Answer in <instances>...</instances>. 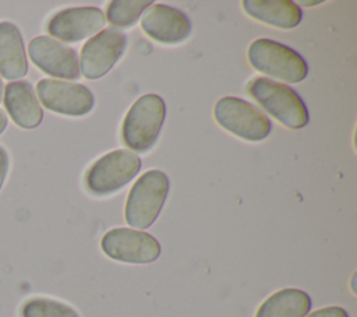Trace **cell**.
Returning a JSON list of instances; mask_svg holds the SVG:
<instances>
[{
    "label": "cell",
    "mask_w": 357,
    "mask_h": 317,
    "mask_svg": "<svg viewBox=\"0 0 357 317\" xmlns=\"http://www.w3.org/2000/svg\"><path fill=\"white\" fill-rule=\"evenodd\" d=\"M166 117V105L162 96L145 94L128 109L121 124L123 142L131 152H146L158 141Z\"/></svg>",
    "instance_id": "cell-1"
},
{
    "label": "cell",
    "mask_w": 357,
    "mask_h": 317,
    "mask_svg": "<svg viewBox=\"0 0 357 317\" xmlns=\"http://www.w3.org/2000/svg\"><path fill=\"white\" fill-rule=\"evenodd\" d=\"M247 92L284 127L297 130L308 124L307 106L290 87L266 77H255L248 82Z\"/></svg>",
    "instance_id": "cell-2"
},
{
    "label": "cell",
    "mask_w": 357,
    "mask_h": 317,
    "mask_svg": "<svg viewBox=\"0 0 357 317\" xmlns=\"http://www.w3.org/2000/svg\"><path fill=\"white\" fill-rule=\"evenodd\" d=\"M167 194V175L158 169L146 170L130 189L124 207L126 222L132 229L149 228L159 216Z\"/></svg>",
    "instance_id": "cell-3"
},
{
    "label": "cell",
    "mask_w": 357,
    "mask_h": 317,
    "mask_svg": "<svg viewBox=\"0 0 357 317\" xmlns=\"http://www.w3.org/2000/svg\"><path fill=\"white\" fill-rule=\"evenodd\" d=\"M247 57L257 71L289 82H301L308 74L307 61L294 49L266 38L251 42Z\"/></svg>",
    "instance_id": "cell-4"
},
{
    "label": "cell",
    "mask_w": 357,
    "mask_h": 317,
    "mask_svg": "<svg viewBox=\"0 0 357 317\" xmlns=\"http://www.w3.org/2000/svg\"><path fill=\"white\" fill-rule=\"evenodd\" d=\"M141 158L127 149H114L98 158L85 173L86 190L103 197L130 183L141 170Z\"/></svg>",
    "instance_id": "cell-5"
},
{
    "label": "cell",
    "mask_w": 357,
    "mask_h": 317,
    "mask_svg": "<svg viewBox=\"0 0 357 317\" xmlns=\"http://www.w3.org/2000/svg\"><path fill=\"white\" fill-rule=\"evenodd\" d=\"M216 123L230 134L251 142L262 141L272 130L271 120L250 102L223 96L213 108Z\"/></svg>",
    "instance_id": "cell-6"
},
{
    "label": "cell",
    "mask_w": 357,
    "mask_h": 317,
    "mask_svg": "<svg viewBox=\"0 0 357 317\" xmlns=\"http://www.w3.org/2000/svg\"><path fill=\"white\" fill-rule=\"evenodd\" d=\"M100 247L109 258L127 264H149L160 256V244L152 235L131 228L107 230Z\"/></svg>",
    "instance_id": "cell-7"
},
{
    "label": "cell",
    "mask_w": 357,
    "mask_h": 317,
    "mask_svg": "<svg viewBox=\"0 0 357 317\" xmlns=\"http://www.w3.org/2000/svg\"><path fill=\"white\" fill-rule=\"evenodd\" d=\"M127 36L117 29H102L86 40L79 53V66L86 80L106 75L123 56Z\"/></svg>",
    "instance_id": "cell-8"
},
{
    "label": "cell",
    "mask_w": 357,
    "mask_h": 317,
    "mask_svg": "<svg viewBox=\"0 0 357 317\" xmlns=\"http://www.w3.org/2000/svg\"><path fill=\"white\" fill-rule=\"evenodd\" d=\"M36 94L42 105L59 115L84 116L93 108L92 92L81 84L43 78L36 84Z\"/></svg>",
    "instance_id": "cell-9"
},
{
    "label": "cell",
    "mask_w": 357,
    "mask_h": 317,
    "mask_svg": "<svg viewBox=\"0 0 357 317\" xmlns=\"http://www.w3.org/2000/svg\"><path fill=\"white\" fill-rule=\"evenodd\" d=\"M105 14L98 7H71L56 13L46 25V31L56 39L74 43L92 38L103 29Z\"/></svg>",
    "instance_id": "cell-10"
},
{
    "label": "cell",
    "mask_w": 357,
    "mask_h": 317,
    "mask_svg": "<svg viewBox=\"0 0 357 317\" xmlns=\"http://www.w3.org/2000/svg\"><path fill=\"white\" fill-rule=\"evenodd\" d=\"M31 61L43 73L64 78L78 80V56L74 49L50 36H36L28 45Z\"/></svg>",
    "instance_id": "cell-11"
},
{
    "label": "cell",
    "mask_w": 357,
    "mask_h": 317,
    "mask_svg": "<svg viewBox=\"0 0 357 317\" xmlns=\"http://www.w3.org/2000/svg\"><path fill=\"white\" fill-rule=\"evenodd\" d=\"M141 28L159 43L177 45L190 36L191 21L178 8L152 3L141 17Z\"/></svg>",
    "instance_id": "cell-12"
},
{
    "label": "cell",
    "mask_w": 357,
    "mask_h": 317,
    "mask_svg": "<svg viewBox=\"0 0 357 317\" xmlns=\"http://www.w3.org/2000/svg\"><path fill=\"white\" fill-rule=\"evenodd\" d=\"M4 106L11 120L22 128H35L42 123L43 110L28 81H13L6 85Z\"/></svg>",
    "instance_id": "cell-13"
},
{
    "label": "cell",
    "mask_w": 357,
    "mask_h": 317,
    "mask_svg": "<svg viewBox=\"0 0 357 317\" xmlns=\"http://www.w3.org/2000/svg\"><path fill=\"white\" fill-rule=\"evenodd\" d=\"M241 6L251 18L280 29H291L303 20L301 8L290 0H244Z\"/></svg>",
    "instance_id": "cell-14"
},
{
    "label": "cell",
    "mask_w": 357,
    "mask_h": 317,
    "mask_svg": "<svg viewBox=\"0 0 357 317\" xmlns=\"http://www.w3.org/2000/svg\"><path fill=\"white\" fill-rule=\"evenodd\" d=\"M28 71L26 54L20 29L7 21L0 22V74L18 80Z\"/></svg>",
    "instance_id": "cell-15"
},
{
    "label": "cell",
    "mask_w": 357,
    "mask_h": 317,
    "mask_svg": "<svg viewBox=\"0 0 357 317\" xmlns=\"http://www.w3.org/2000/svg\"><path fill=\"white\" fill-rule=\"evenodd\" d=\"M311 297L301 289L286 288L268 296L255 317H305L311 310Z\"/></svg>",
    "instance_id": "cell-16"
},
{
    "label": "cell",
    "mask_w": 357,
    "mask_h": 317,
    "mask_svg": "<svg viewBox=\"0 0 357 317\" xmlns=\"http://www.w3.org/2000/svg\"><path fill=\"white\" fill-rule=\"evenodd\" d=\"M151 4L149 0H113L107 6L105 18L112 27L126 29L135 25Z\"/></svg>",
    "instance_id": "cell-17"
},
{
    "label": "cell",
    "mask_w": 357,
    "mask_h": 317,
    "mask_svg": "<svg viewBox=\"0 0 357 317\" xmlns=\"http://www.w3.org/2000/svg\"><path fill=\"white\" fill-rule=\"evenodd\" d=\"M21 317H79L78 311L56 299L32 297L21 307Z\"/></svg>",
    "instance_id": "cell-18"
},
{
    "label": "cell",
    "mask_w": 357,
    "mask_h": 317,
    "mask_svg": "<svg viewBox=\"0 0 357 317\" xmlns=\"http://www.w3.org/2000/svg\"><path fill=\"white\" fill-rule=\"evenodd\" d=\"M305 317H349L347 311L339 306H328L312 311Z\"/></svg>",
    "instance_id": "cell-19"
},
{
    "label": "cell",
    "mask_w": 357,
    "mask_h": 317,
    "mask_svg": "<svg viewBox=\"0 0 357 317\" xmlns=\"http://www.w3.org/2000/svg\"><path fill=\"white\" fill-rule=\"evenodd\" d=\"M8 172V154L7 151L0 145V189L4 183L6 175Z\"/></svg>",
    "instance_id": "cell-20"
},
{
    "label": "cell",
    "mask_w": 357,
    "mask_h": 317,
    "mask_svg": "<svg viewBox=\"0 0 357 317\" xmlns=\"http://www.w3.org/2000/svg\"><path fill=\"white\" fill-rule=\"evenodd\" d=\"M6 127H7V117H6L4 112L0 110V134L6 130Z\"/></svg>",
    "instance_id": "cell-21"
},
{
    "label": "cell",
    "mask_w": 357,
    "mask_h": 317,
    "mask_svg": "<svg viewBox=\"0 0 357 317\" xmlns=\"http://www.w3.org/2000/svg\"><path fill=\"white\" fill-rule=\"evenodd\" d=\"M321 1H301L300 4L301 6H317V4H319Z\"/></svg>",
    "instance_id": "cell-22"
},
{
    "label": "cell",
    "mask_w": 357,
    "mask_h": 317,
    "mask_svg": "<svg viewBox=\"0 0 357 317\" xmlns=\"http://www.w3.org/2000/svg\"><path fill=\"white\" fill-rule=\"evenodd\" d=\"M3 92H4V87H3V81L0 78V102L3 101Z\"/></svg>",
    "instance_id": "cell-23"
}]
</instances>
